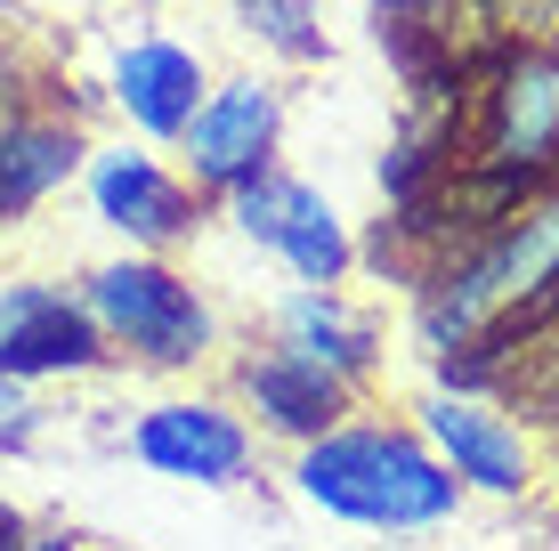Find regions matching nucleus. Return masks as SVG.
Listing matches in <instances>:
<instances>
[{"label":"nucleus","instance_id":"nucleus-1","mask_svg":"<svg viewBox=\"0 0 559 551\" xmlns=\"http://www.w3.org/2000/svg\"><path fill=\"white\" fill-rule=\"evenodd\" d=\"M559 325V187L447 252L414 284V333L447 366V390H487L519 349Z\"/></svg>","mask_w":559,"mask_h":551},{"label":"nucleus","instance_id":"nucleus-2","mask_svg":"<svg viewBox=\"0 0 559 551\" xmlns=\"http://www.w3.org/2000/svg\"><path fill=\"white\" fill-rule=\"evenodd\" d=\"M293 487L324 519L373 527V536H421V527L454 519L462 503V479L438 463V446L381 422H333L324 439H308L293 463Z\"/></svg>","mask_w":559,"mask_h":551},{"label":"nucleus","instance_id":"nucleus-3","mask_svg":"<svg viewBox=\"0 0 559 551\" xmlns=\"http://www.w3.org/2000/svg\"><path fill=\"white\" fill-rule=\"evenodd\" d=\"M82 300L98 316L106 349L146 373H195L219 349V309L170 252H122L106 268H90Z\"/></svg>","mask_w":559,"mask_h":551},{"label":"nucleus","instance_id":"nucleus-4","mask_svg":"<svg viewBox=\"0 0 559 551\" xmlns=\"http://www.w3.org/2000/svg\"><path fill=\"white\" fill-rule=\"evenodd\" d=\"M462 155L551 187V170H559V57L551 49L511 41L503 57H487V82L471 89V139H462Z\"/></svg>","mask_w":559,"mask_h":551},{"label":"nucleus","instance_id":"nucleus-5","mask_svg":"<svg viewBox=\"0 0 559 551\" xmlns=\"http://www.w3.org/2000/svg\"><path fill=\"white\" fill-rule=\"evenodd\" d=\"M82 195H90V212H98V227H114L130 252H179L203 227V187L179 170V155H163V146H146V139L90 146Z\"/></svg>","mask_w":559,"mask_h":551},{"label":"nucleus","instance_id":"nucleus-6","mask_svg":"<svg viewBox=\"0 0 559 551\" xmlns=\"http://www.w3.org/2000/svg\"><path fill=\"white\" fill-rule=\"evenodd\" d=\"M227 227H236L252 252H267L293 284H341L357 268V236L349 219L324 203V187L293 179V170H260L252 187H236V195H219Z\"/></svg>","mask_w":559,"mask_h":551},{"label":"nucleus","instance_id":"nucleus-7","mask_svg":"<svg viewBox=\"0 0 559 551\" xmlns=\"http://www.w3.org/2000/svg\"><path fill=\"white\" fill-rule=\"evenodd\" d=\"M170 155L203 187V203L252 187L260 170H276V155H284V89L267 82V73H227V82H211L195 122L179 130Z\"/></svg>","mask_w":559,"mask_h":551},{"label":"nucleus","instance_id":"nucleus-8","mask_svg":"<svg viewBox=\"0 0 559 551\" xmlns=\"http://www.w3.org/2000/svg\"><path fill=\"white\" fill-rule=\"evenodd\" d=\"M106 333L90 316L82 292L41 276H16L0 284V382L33 390V382H82V373L106 366Z\"/></svg>","mask_w":559,"mask_h":551},{"label":"nucleus","instance_id":"nucleus-9","mask_svg":"<svg viewBox=\"0 0 559 551\" xmlns=\"http://www.w3.org/2000/svg\"><path fill=\"white\" fill-rule=\"evenodd\" d=\"M130 454L154 479H187V487H236L252 470V422L219 397H163L130 422Z\"/></svg>","mask_w":559,"mask_h":551},{"label":"nucleus","instance_id":"nucleus-10","mask_svg":"<svg viewBox=\"0 0 559 551\" xmlns=\"http://www.w3.org/2000/svg\"><path fill=\"white\" fill-rule=\"evenodd\" d=\"M203 89H211V65L187 41H170V33H130L106 65V106L146 146H179V130L195 122Z\"/></svg>","mask_w":559,"mask_h":551},{"label":"nucleus","instance_id":"nucleus-11","mask_svg":"<svg viewBox=\"0 0 559 551\" xmlns=\"http://www.w3.org/2000/svg\"><path fill=\"white\" fill-rule=\"evenodd\" d=\"M90 163V130L73 106L57 98H25L0 106V227L33 219L57 187H73Z\"/></svg>","mask_w":559,"mask_h":551},{"label":"nucleus","instance_id":"nucleus-12","mask_svg":"<svg viewBox=\"0 0 559 551\" xmlns=\"http://www.w3.org/2000/svg\"><path fill=\"white\" fill-rule=\"evenodd\" d=\"M421 439H430L438 463H447L462 487H478V495H527L535 487L527 430H519L511 414H495L478 390H438L430 406H421Z\"/></svg>","mask_w":559,"mask_h":551},{"label":"nucleus","instance_id":"nucleus-13","mask_svg":"<svg viewBox=\"0 0 559 551\" xmlns=\"http://www.w3.org/2000/svg\"><path fill=\"white\" fill-rule=\"evenodd\" d=\"M236 397H243V414H260V430H276V439L308 446V439H324L333 422H349L357 382H341V373H324L317 357L267 340V349L236 357Z\"/></svg>","mask_w":559,"mask_h":551},{"label":"nucleus","instance_id":"nucleus-14","mask_svg":"<svg viewBox=\"0 0 559 551\" xmlns=\"http://www.w3.org/2000/svg\"><path fill=\"white\" fill-rule=\"evenodd\" d=\"M276 340L284 349H300V357H317L324 373H341V382H365V373L381 366V333H373V316L357 309L341 284H293V292L276 300Z\"/></svg>","mask_w":559,"mask_h":551},{"label":"nucleus","instance_id":"nucleus-15","mask_svg":"<svg viewBox=\"0 0 559 551\" xmlns=\"http://www.w3.org/2000/svg\"><path fill=\"white\" fill-rule=\"evenodd\" d=\"M227 9H236V25L252 33L260 49L293 57V65L324 57V0H227Z\"/></svg>","mask_w":559,"mask_h":551},{"label":"nucleus","instance_id":"nucleus-16","mask_svg":"<svg viewBox=\"0 0 559 551\" xmlns=\"http://www.w3.org/2000/svg\"><path fill=\"white\" fill-rule=\"evenodd\" d=\"M25 98H49V89H41V73H33V57H25V33L0 9V106H25Z\"/></svg>","mask_w":559,"mask_h":551},{"label":"nucleus","instance_id":"nucleus-17","mask_svg":"<svg viewBox=\"0 0 559 551\" xmlns=\"http://www.w3.org/2000/svg\"><path fill=\"white\" fill-rule=\"evenodd\" d=\"M33 430H41V406H33L16 382H0V446H25Z\"/></svg>","mask_w":559,"mask_h":551},{"label":"nucleus","instance_id":"nucleus-18","mask_svg":"<svg viewBox=\"0 0 559 551\" xmlns=\"http://www.w3.org/2000/svg\"><path fill=\"white\" fill-rule=\"evenodd\" d=\"M0 551H82L73 536H16V543H0Z\"/></svg>","mask_w":559,"mask_h":551},{"label":"nucleus","instance_id":"nucleus-19","mask_svg":"<svg viewBox=\"0 0 559 551\" xmlns=\"http://www.w3.org/2000/svg\"><path fill=\"white\" fill-rule=\"evenodd\" d=\"M16 536H25V519H16V511L0 503V543H16Z\"/></svg>","mask_w":559,"mask_h":551}]
</instances>
